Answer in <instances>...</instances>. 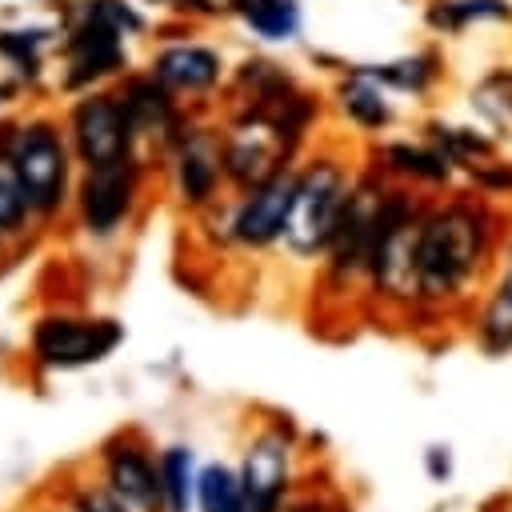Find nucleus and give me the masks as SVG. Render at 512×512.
Returning a JSON list of instances; mask_svg holds the SVG:
<instances>
[{
	"label": "nucleus",
	"mask_w": 512,
	"mask_h": 512,
	"mask_svg": "<svg viewBox=\"0 0 512 512\" xmlns=\"http://www.w3.org/2000/svg\"><path fill=\"white\" fill-rule=\"evenodd\" d=\"M488 256V216L472 204H448L420 224V296L452 300Z\"/></svg>",
	"instance_id": "obj_1"
},
{
	"label": "nucleus",
	"mask_w": 512,
	"mask_h": 512,
	"mask_svg": "<svg viewBox=\"0 0 512 512\" xmlns=\"http://www.w3.org/2000/svg\"><path fill=\"white\" fill-rule=\"evenodd\" d=\"M348 196L352 192H348L344 172L336 164L324 160V164L308 168L296 184V200H292V212H288V224H284V236H288L292 252L312 256V252L328 248L336 228H340Z\"/></svg>",
	"instance_id": "obj_2"
},
{
	"label": "nucleus",
	"mask_w": 512,
	"mask_h": 512,
	"mask_svg": "<svg viewBox=\"0 0 512 512\" xmlns=\"http://www.w3.org/2000/svg\"><path fill=\"white\" fill-rule=\"evenodd\" d=\"M12 164L20 172V184L28 192V208L52 212L64 196V144L48 124H32L16 136Z\"/></svg>",
	"instance_id": "obj_3"
},
{
	"label": "nucleus",
	"mask_w": 512,
	"mask_h": 512,
	"mask_svg": "<svg viewBox=\"0 0 512 512\" xmlns=\"http://www.w3.org/2000/svg\"><path fill=\"white\" fill-rule=\"evenodd\" d=\"M116 344H120V328L112 320H44L36 328V356L60 368L104 360Z\"/></svg>",
	"instance_id": "obj_4"
},
{
	"label": "nucleus",
	"mask_w": 512,
	"mask_h": 512,
	"mask_svg": "<svg viewBox=\"0 0 512 512\" xmlns=\"http://www.w3.org/2000/svg\"><path fill=\"white\" fill-rule=\"evenodd\" d=\"M288 144H292V136L280 124L252 120L232 136V144L224 152V164H228L232 180H240L244 188H256V184H264L280 172V160L288 156Z\"/></svg>",
	"instance_id": "obj_5"
},
{
	"label": "nucleus",
	"mask_w": 512,
	"mask_h": 512,
	"mask_svg": "<svg viewBox=\"0 0 512 512\" xmlns=\"http://www.w3.org/2000/svg\"><path fill=\"white\" fill-rule=\"evenodd\" d=\"M128 112L124 104L108 100V96H92L76 108V144H80V156L88 160V168H100V164H112L124 156L128 148Z\"/></svg>",
	"instance_id": "obj_6"
},
{
	"label": "nucleus",
	"mask_w": 512,
	"mask_h": 512,
	"mask_svg": "<svg viewBox=\"0 0 512 512\" xmlns=\"http://www.w3.org/2000/svg\"><path fill=\"white\" fill-rule=\"evenodd\" d=\"M296 176L288 172H276L272 180L256 184L252 196L244 200L240 216H236V236L244 244H268L284 232L288 224V212H292V200H296Z\"/></svg>",
	"instance_id": "obj_7"
},
{
	"label": "nucleus",
	"mask_w": 512,
	"mask_h": 512,
	"mask_svg": "<svg viewBox=\"0 0 512 512\" xmlns=\"http://www.w3.org/2000/svg\"><path fill=\"white\" fill-rule=\"evenodd\" d=\"M244 512H280L288 488V444L280 436H260L244 456Z\"/></svg>",
	"instance_id": "obj_8"
},
{
	"label": "nucleus",
	"mask_w": 512,
	"mask_h": 512,
	"mask_svg": "<svg viewBox=\"0 0 512 512\" xmlns=\"http://www.w3.org/2000/svg\"><path fill=\"white\" fill-rule=\"evenodd\" d=\"M108 484H112V496L120 504L136 508V512H156L164 504V480H160V472L132 444H116L108 452Z\"/></svg>",
	"instance_id": "obj_9"
},
{
	"label": "nucleus",
	"mask_w": 512,
	"mask_h": 512,
	"mask_svg": "<svg viewBox=\"0 0 512 512\" xmlns=\"http://www.w3.org/2000/svg\"><path fill=\"white\" fill-rule=\"evenodd\" d=\"M132 184H136V172H132V164L124 156L112 160V164L92 168L88 172V184H84V220H88V228L108 232L128 212Z\"/></svg>",
	"instance_id": "obj_10"
},
{
	"label": "nucleus",
	"mask_w": 512,
	"mask_h": 512,
	"mask_svg": "<svg viewBox=\"0 0 512 512\" xmlns=\"http://www.w3.org/2000/svg\"><path fill=\"white\" fill-rule=\"evenodd\" d=\"M116 64H120L116 28L108 20H100L96 12H88V24L72 40V76H68V84H84V80H92V76H100Z\"/></svg>",
	"instance_id": "obj_11"
},
{
	"label": "nucleus",
	"mask_w": 512,
	"mask_h": 512,
	"mask_svg": "<svg viewBox=\"0 0 512 512\" xmlns=\"http://www.w3.org/2000/svg\"><path fill=\"white\" fill-rule=\"evenodd\" d=\"M156 76L172 88H188L200 92L220 76V60L208 48H192V44H176L168 52L156 56Z\"/></svg>",
	"instance_id": "obj_12"
},
{
	"label": "nucleus",
	"mask_w": 512,
	"mask_h": 512,
	"mask_svg": "<svg viewBox=\"0 0 512 512\" xmlns=\"http://www.w3.org/2000/svg\"><path fill=\"white\" fill-rule=\"evenodd\" d=\"M476 336H480V348L492 356L512 352V256H508L500 284L492 288V296L484 300V308L476 316Z\"/></svg>",
	"instance_id": "obj_13"
},
{
	"label": "nucleus",
	"mask_w": 512,
	"mask_h": 512,
	"mask_svg": "<svg viewBox=\"0 0 512 512\" xmlns=\"http://www.w3.org/2000/svg\"><path fill=\"white\" fill-rule=\"evenodd\" d=\"M196 500L204 512H244L248 496H244V476H236L224 464H208L196 476Z\"/></svg>",
	"instance_id": "obj_14"
},
{
	"label": "nucleus",
	"mask_w": 512,
	"mask_h": 512,
	"mask_svg": "<svg viewBox=\"0 0 512 512\" xmlns=\"http://www.w3.org/2000/svg\"><path fill=\"white\" fill-rule=\"evenodd\" d=\"M160 480H164V504L168 512H188L196 496V476H192V452L168 448L160 460Z\"/></svg>",
	"instance_id": "obj_15"
},
{
	"label": "nucleus",
	"mask_w": 512,
	"mask_h": 512,
	"mask_svg": "<svg viewBox=\"0 0 512 512\" xmlns=\"http://www.w3.org/2000/svg\"><path fill=\"white\" fill-rule=\"evenodd\" d=\"M236 8L268 40H284L296 28V4L292 0H236Z\"/></svg>",
	"instance_id": "obj_16"
},
{
	"label": "nucleus",
	"mask_w": 512,
	"mask_h": 512,
	"mask_svg": "<svg viewBox=\"0 0 512 512\" xmlns=\"http://www.w3.org/2000/svg\"><path fill=\"white\" fill-rule=\"evenodd\" d=\"M124 112H128L132 128L160 132V128L168 124V100H164V92H156L152 84H132L128 96H124Z\"/></svg>",
	"instance_id": "obj_17"
},
{
	"label": "nucleus",
	"mask_w": 512,
	"mask_h": 512,
	"mask_svg": "<svg viewBox=\"0 0 512 512\" xmlns=\"http://www.w3.org/2000/svg\"><path fill=\"white\" fill-rule=\"evenodd\" d=\"M212 180H216V152L208 144H196L184 152L180 160V188L188 200H204L212 192Z\"/></svg>",
	"instance_id": "obj_18"
},
{
	"label": "nucleus",
	"mask_w": 512,
	"mask_h": 512,
	"mask_svg": "<svg viewBox=\"0 0 512 512\" xmlns=\"http://www.w3.org/2000/svg\"><path fill=\"white\" fill-rule=\"evenodd\" d=\"M24 208H28V192L20 184V172L12 160H0V232L16 228L24 220Z\"/></svg>",
	"instance_id": "obj_19"
},
{
	"label": "nucleus",
	"mask_w": 512,
	"mask_h": 512,
	"mask_svg": "<svg viewBox=\"0 0 512 512\" xmlns=\"http://www.w3.org/2000/svg\"><path fill=\"white\" fill-rule=\"evenodd\" d=\"M388 160H392L400 172H412V176H424V180H444V176H448V160H444V156L420 152V148H408V144L388 148Z\"/></svg>",
	"instance_id": "obj_20"
},
{
	"label": "nucleus",
	"mask_w": 512,
	"mask_h": 512,
	"mask_svg": "<svg viewBox=\"0 0 512 512\" xmlns=\"http://www.w3.org/2000/svg\"><path fill=\"white\" fill-rule=\"evenodd\" d=\"M344 108H348L360 124H384V120H388V104H384L380 92H376L372 84H364V80H356V84L344 88Z\"/></svg>",
	"instance_id": "obj_21"
},
{
	"label": "nucleus",
	"mask_w": 512,
	"mask_h": 512,
	"mask_svg": "<svg viewBox=\"0 0 512 512\" xmlns=\"http://www.w3.org/2000/svg\"><path fill=\"white\" fill-rule=\"evenodd\" d=\"M32 44H36V32L28 36V32H4L0 36V52H8V56H16L20 64H32L36 56H32Z\"/></svg>",
	"instance_id": "obj_22"
},
{
	"label": "nucleus",
	"mask_w": 512,
	"mask_h": 512,
	"mask_svg": "<svg viewBox=\"0 0 512 512\" xmlns=\"http://www.w3.org/2000/svg\"><path fill=\"white\" fill-rule=\"evenodd\" d=\"M80 512H128V504H120L108 492H84L80 496Z\"/></svg>",
	"instance_id": "obj_23"
},
{
	"label": "nucleus",
	"mask_w": 512,
	"mask_h": 512,
	"mask_svg": "<svg viewBox=\"0 0 512 512\" xmlns=\"http://www.w3.org/2000/svg\"><path fill=\"white\" fill-rule=\"evenodd\" d=\"M428 472H432V480H444V476L452 472V456H448V448H428Z\"/></svg>",
	"instance_id": "obj_24"
},
{
	"label": "nucleus",
	"mask_w": 512,
	"mask_h": 512,
	"mask_svg": "<svg viewBox=\"0 0 512 512\" xmlns=\"http://www.w3.org/2000/svg\"><path fill=\"white\" fill-rule=\"evenodd\" d=\"M508 512H512V508H508Z\"/></svg>",
	"instance_id": "obj_25"
}]
</instances>
